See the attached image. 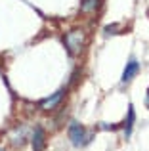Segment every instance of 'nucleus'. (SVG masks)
I'll return each instance as SVG.
<instances>
[{"label": "nucleus", "instance_id": "0eeeda50", "mask_svg": "<svg viewBox=\"0 0 149 151\" xmlns=\"http://www.w3.org/2000/svg\"><path fill=\"white\" fill-rule=\"evenodd\" d=\"M100 4V0H82L80 2V10L82 12H94Z\"/></svg>", "mask_w": 149, "mask_h": 151}, {"label": "nucleus", "instance_id": "423d86ee", "mask_svg": "<svg viewBox=\"0 0 149 151\" xmlns=\"http://www.w3.org/2000/svg\"><path fill=\"white\" fill-rule=\"evenodd\" d=\"M134 121H136V111L134 105H128V119H126V124H124V136L130 138L132 128H134Z\"/></svg>", "mask_w": 149, "mask_h": 151}, {"label": "nucleus", "instance_id": "1a4fd4ad", "mask_svg": "<svg viewBox=\"0 0 149 151\" xmlns=\"http://www.w3.org/2000/svg\"><path fill=\"white\" fill-rule=\"evenodd\" d=\"M145 105H147V109H149V88H147V96H145Z\"/></svg>", "mask_w": 149, "mask_h": 151}, {"label": "nucleus", "instance_id": "f03ea898", "mask_svg": "<svg viewBox=\"0 0 149 151\" xmlns=\"http://www.w3.org/2000/svg\"><path fill=\"white\" fill-rule=\"evenodd\" d=\"M67 134H69V140H71V144L77 145V147H80V145L86 144V130H84V126L78 124L77 121H73L71 124H69Z\"/></svg>", "mask_w": 149, "mask_h": 151}, {"label": "nucleus", "instance_id": "f257e3e1", "mask_svg": "<svg viewBox=\"0 0 149 151\" xmlns=\"http://www.w3.org/2000/svg\"><path fill=\"white\" fill-rule=\"evenodd\" d=\"M84 46V33L82 31H71L65 35V48L69 54H78Z\"/></svg>", "mask_w": 149, "mask_h": 151}, {"label": "nucleus", "instance_id": "6e6552de", "mask_svg": "<svg viewBox=\"0 0 149 151\" xmlns=\"http://www.w3.org/2000/svg\"><path fill=\"white\" fill-rule=\"evenodd\" d=\"M119 29V25H109V27H105V35H117L115 31Z\"/></svg>", "mask_w": 149, "mask_h": 151}, {"label": "nucleus", "instance_id": "39448f33", "mask_svg": "<svg viewBox=\"0 0 149 151\" xmlns=\"http://www.w3.org/2000/svg\"><path fill=\"white\" fill-rule=\"evenodd\" d=\"M138 71H140V63L136 61V59H130V61L126 63V67H124V71H122V78H120V81L122 82H130L132 78L138 75Z\"/></svg>", "mask_w": 149, "mask_h": 151}, {"label": "nucleus", "instance_id": "9d476101", "mask_svg": "<svg viewBox=\"0 0 149 151\" xmlns=\"http://www.w3.org/2000/svg\"><path fill=\"white\" fill-rule=\"evenodd\" d=\"M0 151H4V149H2V147H0Z\"/></svg>", "mask_w": 149, "mask_h": 151}, {"label": "nucleus", "instance_id": "7ed1b4c3", "mask_svg": "<svg viewBox=\"0 0 149 151\" xmlns=\"http://www.w3.org/2000/svg\"><path fill=\"white\" fill-rule=\"evenodd\" d=\"M46 145V132L42 126H34L33 130V151H42Z\"/></svg>", "mask_w": 149, "mask_h": 151}, {"label": "nucleus", "instance_id": "20e7f679", "mask_svg": "<svg viewBox=\"0 0 149 151\" xmlns=\"http://www.w3.org/2000/svg\"><path fill=\"white\" fill-rule=\"evenodd\" d=\"M63 96H65V90H57L56 94H52L50 98H46V100H42V101H40V109H42V111H50V109H54L57 103L63 100Z\"/></svg>", "mask_w": 149, "mask_h": 151}]
</instances>
